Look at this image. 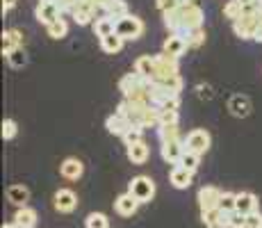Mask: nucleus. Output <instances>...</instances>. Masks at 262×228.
Masks as SVG:
<instances>
[{
    "instance_id": "f03ea898",
    "label": "nucleus",
    "mask_w": 262,
    "mask_h": 228,
    "mask_svg": "<svg viewBox=\"0 0 262 228\" xmlns=\"http://www.w3.org/2000/svg\"><path fill=\"white\" fill-rule=\"evenodd\" d=\"M262 25V14L258 9V3L251 5V7H244V14H242L239 21L233 23V30L239 39H253L255 42V34H258Z\"/></svg>"
},
{
    "instance_id": "de8ad7c7",
    "label": "nucleus",
    "mask_w": 262,
    "mask_h": 228,
    "mask_svg": "<svg viewBox=\"0 0 262 228\" xmlns=\"http://www.w3.org/2000/svg\"><path fill=\"white\" fill-rule=\"evenodd\" d=\"M183 5H199V0H183Z\"/></svg>"
},
{
    "instance_id": "a19ab883",
    "label": "nucleus",
    "mask_w": 262,
    "mask_h": 228,
    "mask_svg": "<svg viewBox=\"0 0 262 228\" xmlns=\"http://www.w3.org/2000/svg\"><path fill=\"white\" fill-rule=\"evenodd\" d=\"M230 228H246V215L242 212H230Z\"/></svg>"
},
{
    "instance_id": "4be33fe9",
    "label": "nucleus",
    "mask_w": 262,
    "mask_h": 228,
    "mask_svg": "<svg viewBox=\"0 0 262 228\" xmlns=\"http://www.w3.org/2000/svg\"><path fill=\"white\" fill-rule=\"evenodd\" d=\"M258 210V196L253 192H239L237 194V212L242 215H251Z\"/></svg>"
},
{
    "instance_id": "5701e85b",
    "label": "nucleus",
    "mask_w": 262,
    "mask_h": 228,
    "mask_svg": "<svg viewBox=\"0 0 262 228\" xmlns=\"http://www.w3.org/2000/svg\"><path fill=\"white\" fill-rule=\"evenodd\" d=\"M7 199H9V203L25 208L30 199V190L25 185H12V187H7Z\"/></svg>"
},
{
    "instance_id": "4468645a",
    "label": "nucleus",
    "mask_w": 262,
    "mask_h": 228,
    "mask_svg": "<svg viewBox=\"0 0 262 228\" xmlns=\"http://www.w3.org/2000/svg\"><path fill=\"white\" fill-rule=\"evenodd\" d=\"M142 205L137 199H135L130 192H125V194L117 196V201H114V210L119 212L121 217H133L135 212H137V208Z\"/></svg>"
},
{
    "instance_id": "7ed1b4c3",
    "label": "nucleus",
    "mask_w": 262,
    "mask_h": 228,
    "mask_svg": "<svg viewBox=\"0 0 262 228\" xmlns=\"http://www.w3.org/2000/svg\"><path fill=\"white\" fill-rule=\"evenodd\" d=\"M117 34L123 42H135L144 34V21L139 16H133V14L117 18Z\"/></svg>"
},
{
    "instance_id": "58836bf2",
    "label": "nucleus",
    "mask_w": 262,
    "mask_h": 228,
    "mask_svg": "<svg viewBox=\"0 0 262 228\" xmlns=\"http://www.w3.org/2000/svg\"><path fill=\"white\" fill-rule=\"evenodd\" d=\"M187 42H189V48H199V46L205 42L203 28H201V30H194V32H189V34H187Z\"/></svg>"
},
{
    "instance_id": "6ab92c4d",
    "label": "nucleus",
    "mask_w": 262,
    "mask_h": 228,
    "mask_svg": "<svg viewBox=\"0 0 262 228\" xmlns=\"http://www.w3.org/2000/svg\"><path fill=\"white\" fill-rule=\"evenodd\" d=\"M117 32V18H112V16H100V18H96L94 21V34L96 37H110V34H114Z\"/></svg>"
},
{
    "instance_id": "f704fd0d",
    "label": "nucleus",
    "mask_w": 262,
    "mask_h": 228,
    "mask_svg": "<svg viewBox=\"0 0 262 228\" xmlns=\"http://www.w3.org/2000/svg\"><path fill=\"white\" fill-rule=\"evenodd\" d=\"M142 137H144V130H142V128H137V126H133V128H130L128 133L121 137V139L125 141V146H135V144H139V141H144Z\"/></svg>"
},
{
    "instance_id": "49530a36",
    "label": "nucleus",
    "mask_w": 262,
    "mask_h": 228,
    "mask_svg": "<svg viewBox=\"0 0 262 228\" xmlns=\"http://www.w3.org/2000/svg\"><path fill=\"white\" fill-rule=\"evenodd\" d=\"M255 42L262 44V25H260V30H258V34H255Z\"/></svg>"
},
{
    "instance_id": "b1692460",
    "label": "nucleus",
    "mask_w": 262,
    "mask_h": 228,
    "mask_svg": "<svg viewBox=\"0 0 262 228\" xmlns=\"http://www.w3.org/2000/svg\"><path fill=\"white\" fill-rule=\"evenodd\" d=\"M228 110H230V114H235V116H249L251 103H249V98H246V96L235 94L233 98L228 100Z\"/></svg>"
},
{
    "instance_id": "0eeeda50",
    "label": "nucleus",
    "mask_w": 262,
    "mask_h": 228,
    "mask_svg": "<svg viewBox=\"0 0 262 228\" xmlns=\"http://www.w3.org/2000/svg\"><path fill=\"white\" fill-rule=\"evenodd\" d=\"M53 205H55V210H57V212H64V215H69V212H73L75 208H78V196H75L73 190H69V187H62V190L55 192Z\"/></svg>"
},
{
    "instance_id": "9d476101",
    "label": "nucleus",
    "mask_w": 262,
    "mask_h": 228,
    "mask_svg": "<svg viewBox=\"0 0 262 228\" xmlns=\"http://www.w3.org/2000/svg\"><path fill=\"white\" fill-rule=\"evenodd\" d=\"M34 16H37L39 23H43L48 28V25L62 18V9H59L57 3H39L37 9H34Z\"/></svg>"
},
{
    "instance_id": "423d86ee",
    "label": "nucleus",
    "mask_w": 262,
    "mask_h": 228,
    "mask_svg": "<svg viewBox=\"0 0 262 228\" xmlns=\"http://www.w3.org/2000/svg\"><path fill=\"white\" fill-rule=\"evenodd\" d=\"M185 151H189V153H196V155H203L205 151L210 149V133L208 130H191V133H187V137H185Z\"/></svg>"
},
{
    "instance_id": "c03bdc74",
    "label": "nucleus",
    "mask_w": 262,
    "mask_h": 228,
    "mask_svg": "<svg viewBox=\"0 0 262 228\" xmlns=\"http://www.w3.org/2000/svg\"><path fill=\"white\" fill-rule=\"evenodd\" d=\"M92 3H94L96 7H98V9H105V7H107V5H110V3H112V0H92Z\"/></svg>"
},
{
    "instance_id": "aec40b11",
    "label": "nucleus",
    "mask_w": 262,
    "mask_h": 228,
    "mask_svg": "<svg viewBox=\"0 0 262 228\" xmlns=\"http://www.w3.org/2000/svg\"><path fill=\"white\" fill-rule=\"evenodd\" d=\"M105 128H107V133L123 137V135L128 133L130 128H133V123H130L128 119H123V116H119V114H112V116H107V121H105Z\"/></svg>"
},
{
    "instance_id": "9b49d317",
    "label": "nucleus",
    "mask_w": 262,
    "mask_h": 228,
    "mask_svg": "<svg viewBox=\"0 0 262 228\" xmlns=\"http://www.w3.org/2000/svg\"><path fill=\"white\" fill-rule=\"evenodd\" d=\"M185 153V141L178 139V141H164L162 146H160V155H162L164 162H169V164H178L180 158H183Z\"/></svg>"
},
{
    "instance_id": "c9c22d12",
    "label": "nucleus",
    "mask_w": 262,
    "mask_h": 228,
    "mask_svg": "<svg viewBox=\"0 0 262 228\" xmlns=\"http://www.w3.org/2000/svg\"><path fill=\"white\" fill-rule=\"evenodd\" d=\"M18 133V123L14 119H5L3 121V139H14Z\"/></svg>"
},
{
    "instance_id": "1a4fd4ad",
    "label": "nucleus",
    "mask_w": 262,
    "mask_h": 228,
    "mask_svg": "<svg viewBox=\"0 0 262 228\" xmlns=\"http://www.w3.org/2000/svg\"><path fill=\"white\" fill-rule=\"evenodd\" d=\"M96 5L92 3V0H80L78 5L73 7V12H71V16H73V21L78 23V25H89L96 21Z\"/></svg>"
},
{
    "instance_id": "72a5a7b5",
    "label": "nucleus",
    "mask_w": 262,
    "mask_h": 228,
    "mask_svg": "<svg viewBox=\"0 0 262 228\" xmlns=\"http://www.w3.org/2000/svg\"><path fill=\"white\" fill-rule=\"evenodd\" d=\"M219 210H224V212L237 210V194H233V192H224V194H221V201H219Z\"/></svg>"
},
{
    "instance_id": "c85d7f7f",
    "label": "nucleus",
    "mask_w": 262,
    "mask_h": 228,
    "mask_svg": "<svg viewBox=\"0 0 262 228\" xmlns=\"http://www.w3.org/2000/svg\"><path fill=\"white\" fill-rule=\"evenodd\" d=\"M5 57H7V62H9V67L12 69H23L25 64H28V55H25L23 46L21 48H14L12 53H7Z\"/></svg>"
},
{
    "instance_id": "ddd939ff",
    "label": "nucleus",
    "mask_w": 262,
    "mask_h": 228,
    "mask_svg": "<svg viewBox=\"0 0 262 228\" xmlns=\"http://www.w3.org/2000/svg\"><path fill=\"white\" fill-rule=\"evenodd\" d=\"M189 48V42L185 37H180V34H169L167 39H164V46H162V53L171 55V57L178 59L180 55H185Z\"/></svg>"
},
{
    "instance_id": "20e7f679",
    "label": "nucleus",
    "mask_w": 262,
    "mask_h": 228,
    "mask_svg": "<svg viewBox=\"0 0 262 228\" xmlns=\"http://www.w3.org/2000/svg\"><path fill=\"white\" fill-rule=\"evenodd\" d=\"M128 192L139 201V203H150L155 196V182L148 176H135L128 185Z\"/></svg>"
},
{
    "instance_id": "f3484780",
    "label": "nucleus",
    "mask_w": 262,
    "mask_h": 228,
    "mask_svg": "<svg viewBox=\"0 0 262 228\" xmlns=\"http://www.w3.org/2000/svg\"><path fill=\"white\" fill-rule=\"evenodd\" d=\"M135 71H137L144 80L153 82L155 80V59H153V55H142V57L135 62Z\"/></svg>"
},
{
    "instance_id": "09e8293b",
    "label": "nucleus",
    "mask_w": 262,
    "mask_h": 228,
    "mask_svg": "<svg viewBox=\"0 0 262 228\" xmlns=\"http://www.w3.org/2000/svg\"><path fill=\"white\" fill-rule=\"evenodd\" d=\"M3 228H18V226L14 224V221H9V224H3Z\"/></svg>"
},
{
    "instance_id": "bb28decb",
    "label": "nucleus",
    "mask_w": 262,
    "mask_h": 228,
    "mask_svg": "<svg viewBox=\"0 0 262 228\" xmlns=\"http://www.w3.org/2000/svg\"><path fill=\"white\" fill-rule=\"evenodd\" d=\"M100 48H103V53L114 55V53H119V50L123 48V39H121L119 34L114 32V34H110V37H103V39H100Z\"/></svg>"
},
{
    "instance_id": "ea45409f",
    "label": "nucleus",
    "mask_w": 262,
    "mask_h": 228,
    "mask_svg": "<svg viewBox=\"0 0 262 228\" xmlns=\"http://www.w3.org/2000/svg\"><path fill=\"white\" fill-rule=\"evenodd\" d=\"M246 228H262V212L260 210L246 215Z\"/></svg>"
},
{
    "instance_id": "a211bd4d",
    "label": "nucleus",
    "mask_w": 262,
    "mask_h": 228,
    "mask_svg": "<svg viewBox=\"0 0 262 228\" xmlns=\"http://www.w3.org/2000/svg\"><path fill=\"white\" fill-rule=\"evenodd\" d=\"M21 46H23V32L21 30H16V28L5 30L3 32V55L12 53L14 48H21Z\"/></svg>"
},
{
    "instance_id": "2eb2a0df",
    "label": "nucleus",
    "mask_w": 262,
    "mask_h": 228,
    "mask_svg": "<svg viewBox=\"0 0 262 228\" xmlns=\"http://www.w3.org/2000/svg\"><path fill=\"white\" fill-rule=\"evenodd\" d=\"M59 174L67 180H78V178H82V174H84V164L78 158H67L59 164Z\"/></svg>"
},
{
    "instance_id": "393cba45",
    "label": "nucleus",
    "mask_w": 262,
    "mask_h": 228,
    "mask_svg": "<svg viewBox=\"0 0 262 228\" xmlns=\"http://www.w3.org/2000/svg\"><path fill=\"white\" fill-rule=\"evenodd\" d=\"M150 155V149L146 141H139V144L135 146H128V160L133 162V164H144L146 160H148Z\"/></svg>"
},
{
    "instance_id": "7c9ffc66",
    "label": "nucleus",
    "mask_w": 262,
    "mask_h": 228,
    "mask_svg": "<svg viewBox=\"0 0 262 228\" xmlns=\"http://www.w3.org/2000/svg\"><path fill=\"white\" fill-rule=\"evenodd\" d=\"M46 32H48L50 39H64L67 32H69V23L64 21V18H59V21H55L53 25H48Z\"/></svg>"
},
{
    "instance_id": "cd10ccee",
    "label": "nucleus",
    "mask_w": 262,
    "mask_h": 228,
    "mask_svg": "<svg viewBox=\"0 0 262 228\" xmlns=\"http://www.w3.org/2000/svg\"><path fill=\"white\" fill-rule=\"evenodd\" d=\"M158 137L160 141H178L180 139V130H178V123H169V126H160L158 128Z\"/></svg>"
},
{
    "instance_id": "6e6552de",
    "label": "nucleus",
    "mask_w": 262,
    "mask_h": 228,
    "mask_svg": "<svg viewBox=\"0 0 262 228\" xmlns=\"http://www.w3.org/2000/svg\"><path fill=\"white\" fill-rule=\"evenodd\" d=\"M221 194L224 192L219 190V187H214V185H205V187H201L199 190V208H201V212L203 210H214V208H219V201H221Z\"/></svg>"
},
{
    "instance_id": "412c9836",
    "label": "nucleus",
    "mask_w": 262,
    "mask_h": 228,
    "mask_svg": "<svg viewBox=\"0 0 262 228\" xmlns=\"http://www.w3.org/2000/svg\"><path fill=\"white\" fill-rule=\"evenodd\" d=\"M14 224L18 228H34L37 226V212L32 210V208H18L16 215H14Z\"/></svg>"
},
{
    "instance_id": "e433bc0d",
    "label": "nucleus",
    "mask_w": 262,
    "mask_h": 228,
    "mask_svg": "<svg viewBox=\"0 0 262 228\" xmlns=\"http://www.w3.org/2000/svg\"><path fill=\"white\" fill-rule=\"evenodd\" d=\"M155 3H158V9L162 14H169V12H173V9L183 7V0H155Z\"/></svg>"
},
{
    "instance_id": "a18cd8bd",
    "label": "nucleus",
    "mask_w": 262,
    "mask_h": 228,
    "mask_svg": "<svg viewBox=\"0 0 262 228\" xmlns=\"http://www.w3.org/2000/svg\"><path fill=\"white\" fill-rule=\"evenodd\" d=\"M237 3L242 5V7H251V5H255L258 0H237Z\"/></svg>"
},
{
    "instance_id": "a878e982",
    "label": "nucleus",
    "mask_w": 262,
    "mask_h": 228,
    "mask_svg": "<svg viewBox=\"0 0 262 228\" xmlns=\"http://www.w3.org/2000/svg\"><path fill=\"white\" fill-rule=\"evenodd\" d=\"M201 221L208 228H224V212H221L219 208H214V210H203L201 212Z\"/></svg>"
},
{
    "instance_id": "2f4dec72",
    "label": "nucleus",
    "mask_w": 262,
    "mask_h": 228,
    "mask_svg": "<svg viewBox=\"0 0 262 228\" xmlns=\"http://www.w3.org/2000/svg\"><path fill=\"white\" fill-rule=\"evenodd\" d=\"M178 164L183 167V169H187V171H191V174H194V171L199 169V164H201V155H196V153H189V151H185Z\"/></svg>"
},
{
    "instance_id": "f8f14e48",
    "label": "nucleus",
    "mask_w": 262,
    "mask_h": 228,
    "mask_svg": "<svg viewBox=\"0 0 262 228\" xmlns=\"http://www.w3.org/2000/svg\"><path fill=\"white\" fill-rule=\"evenodd\" d=\"M146 85H150V82H148V80H144L142 75L137 73V71H133V73H125L123 78L119 80V89H121V94H123V98H125V96H130L133 91L144 89Z\"/></svg>"
},
{
    "instance_id": "37998d69",
    "label": "nucleus",
    "mask_w": 262,
    "mask_h": 228,
    "mask_svg": "<svg viewBox=\"0 0 262 228\" xmlns=\"http://www.w3.org/2000/svg\"><path fill=\"white\" fill-rule=\"evenodd\" d=\"M16 3H18V0H3V12H9V9H12Z\"/></svg>"
},
{
    "instance_id": "39448f33",
    "label": "nucleus",
    "mask_w": 262,
    "mask_h": 228,
    "mask_svg": "<svg viewBox=\"0 0 262 228\" xmlns=\"http://www.w3.org/2000/svg\"><path fill=\"white\" fill-rule=\"evenodd\" d=\"M155 59V80L153 82H158V80H164V78H173V75H180L178 73V59L171 57L167 53H158L153 55Z\"/></svg>"
},
{
    "instance_id": "473e14b6",
    "label": "nucleus",
    "mask_w": 262,
    "mask_h": 228,
    "mask_svg": "<svg viewBox=\"0 0 262 228\" xmlns=\"http://www.w3.org/2000/svg\"><path fill=\"white\" fill-rule=\"evenodd\" d=\"M84 226L87 228H110V219L103 212H92V215L84 219Z\"/></svg>"
},
{
    "instance_id": "4c0bfd02",
    "label": "nucleus",
    "mask_w": 262,
    "mask_h": 228,
    "mask_svg": "<svg viewBox=\"0 0 262 228\" xmlns=\"http://www.w3.org/2000/svg\"><path fill=\"white\" fill-rule=\"evenodd\" d=\"M178 123V110H160V126Z\"/></svg>"
},
{
    "instance_id": "c756f323",
    "label": "nucleus",
    "mask_w": 262,
    "mask_h": 228,
    "mask_svg": "<svg viewBox=\"0 0 262 228\" xmlns=\"http://www.w3.org/2000/svg\"><path fill=\"white\" fill-rule=\"evenodd\" d=\"M242 14H244V7L237 3V0H228V3L224 5V16L228 18V21H239Z\"/></svg>"
},
{
    "instance_id": "8fccbe9b",
    "label": "nucleus",
    "mask_w": 262,
    "mask_h": 228,
    "mask_svg": "<svg viewBox=\"0 0 262 228\" xmlns=\"http://www.w3.org/2000/svg\"><path fill=\"white\" fill-rule=\"evenodd\" d=\"M39 3H57V0H39Z\"/></svg>"
},
{
    "instance_id": "dca6fc26",
    "label": "nucleus",
    "mask_w": 262,
    "mask_h": 228,
    "mask_svg": "<svg viewBox=\"0 0 262 228\" xmlns=\"http://www.w3.org/2000/svg\"><path fill=\"white\" fill-rule=\"evenodd\" d=\"M191 171L187 169H183L180 164H176L173 169H171V174H169V180H171V185L176 187V190H187V187L191 185Z\"/></svg>"
},
{
    "instance_id": "79ce46f5",
    "label": "nucleus",
    "mask_w": 262,
    "mask_h": 228,
    "mask_svg": "<svg viewBox=\"0 0 262 228\" xmlns=\"http://www.w3.org/2000/svg\"><path fill=\"white\" fill-rule=\"evenodd\" d=\"M78 3H80V0H57V5H59V9H62V14H71L73 7H75Z\"/></svg>"
},
{
    "instance_id": "f257e3e1",
    "label": "nucleus",
    "mask_w": 262,
    "mask_h": 228,
    "mask_svg": "<svg viewBox=\"0 0 262 228\" xmlns=\"http://www.w3.org/2000/svg\"><path fill=\"white\" fill-rule=\"evenodd\" d=\"M162 16H164V25L169 28V32L180 34L185 39H187L189 32L203 28V21H205V12L199 5H183V7L173 9V12L162 14Z\"/></svg>"
}]
</instances>
